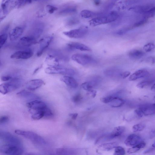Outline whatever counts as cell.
Segmentation results:
<instances>
[{
	"label": "cell",
	"mask_w": 155,
	"mask_h": 155,
	"mask_svg": "<svg viewBox=\"0 0 155 155\" xmlns=\"http://www.w3.org/2000/svg\"><path fill=\"white\" fill-rule=\"evenodd\" d=\"M0 151L8 155H19L22 154L24 148L22 143L17 137L9 132L1 131Z\"/></svg>",
	"instance_id": "6da1fadb"
},
{
	"label": "cell",
	"mask_w": 155,
	"mask_h": 155,
	"mask_svg": "<svg viewBox=\"0 0 155 155\" xmlns=\"http://www.w3.org/2000/svg\"><path fill=\"white\" fill-rule=\"evenodd\" d=\"M119 17L118 13L116 12H111L104 15L99 14L89 21L90 25L95 26L102 24L109 23L115 21Z\"/></svg>",
	"instance_id": "7a4b0ae2"
},
{
	"label": "cell",
	"mask_w": 155,
	"mask_h": 155,
	"mask_svg": "<svg viewBox=\"0 0 155 155\" xmlns=\"http://www.w3.org/2000/svg\"><path fill=\"white\" fill-rule=\"evenodd\" d=\"M21 82L20 78L14 77L8 82L1 84L0 92L2 94H5L15 90L21 86Z\"/></svg>",
	"instance_id": "3957f363"
},
{
	"label": "cell",
	"mask_w": 155,
	"mask_h": 155,
	"mask_svg": "<svg viewBox=\"0 0 155 155\" xmlns=\"http://www.w3.org/2000/svg\"><path fill=\"white\" fill-rule=\"evenodd\" d=\"M15 132L16 134L21 135L38 144H44L46 142L41 136L33 132L20 130H16Z\"/></svg>",
	"instance_id": "277c9868"
},
{
	"label": "cell",
	"mask_w": 155,
	"mask_h": 155,
	"mask_svg": "<svg viewBox=\"0 0 155 155\" xmlns=\"http://www.w3.org/2000/svg\"><path fill=\"white\" fill-rule=\"evenodd\" d=\"M135 114L139 117L155 114V104H150L140 106L134 110Z\"/></svg>",
	"instance_id": "5b68a950"
},
{
	"label": "cell",
	"mask_w": 155,
	"mask_h": 155,
	"mask_svg": "<svg viewBox=\"0 0 155 155\" xmlns=\"http://www.w3.org/2000/svg\"><path fill=\"white\" fill-rule=\"evenodd\" d=\"M46 73L49 74H62L72 76L75 72L71 69L59 66H50L46 68L45 70Z\"/></svg>",
	"instance_id": "8992f818"
},
{
	"label": "cell",
	"mask_w": 155,
	"mask_h": 155,
	"mask_svg": "<svg viewBox=\"0 0 155 155\" xmlns=\"http://www.w3.org/2000/svg\"><path fill=\"white\" fill-rule=\"evenodd\" d=\"M88 28L86 27H82L78 29L72 30L63 32L64 34L72 38H80L84 37L88 32Z\"/></svg>",
	"instance_id": "52a82bcc"
},
{
	"label": "cell",
	"mask_w": 155,
	"mask_h": 155,
	"mask_svg": "<svg viewBox=\"0 0 155 155\" xmlns=\"http://www.w3.org/2000/svg\"><path fill=\"white\" fill-rule=\"evenodd\" d=\"M30 110L32 114L31 118L34 120H39L44 117H51L53 114L51 110L48 107L42 110Z\"/></svg>",
	"instance_id": "ba28073f"
},
{
	"label": "cell",
	"mask_w": 155,
	"mask_h": 155,
	"mask_svg": "<svg viewBox=\"0 0 155 155\" xmlns=\"http://www.w3.org/2000/svg\"><path fill=\"white\" fill-rule=\"evenodd\" d=\"M71 58L73 60L82 65L89 64L92 62L93 60L90 55L82 54H74Z\"/></svg>",
	"instance_id": "9c48e42d"
},
{
	"label": "cell",
	"mask_w": 155,
	"mask_h": 155,
	"mask_svg": "<svg viewBox=\"0 0 155 155\" xmlns=\"http://www.w3.org/2000/svg\"><path fill=\"white\" fill-rule=\"evenodd\" d=\"M53 39L52 36H49L44 38L39 41V46L36 54L37 56L40 57L42 54L49 46Z\"/></svg>",
	"instance_id": "30bf717a"
},
{
	"label": "cell",
	"mask_w": 155,
	"mask_h": 155,
	"mask_svg": "<svg viewBox=\"0 0 155 155\" xmlns=\"http://www.w3.org/2000/svg\"><path fill=\"white\" fill-rule=\"evenodd\" d=\"M18 0H6L1 5V11L4 15H6L17 6Z\"/></svg>",
	"instance_id": "8fae6325"
},
{
	"label": "cell",
	"mask_w": 155,
	"mask_h": 155,
	"mask_svg": "<svg viewBox=\"0 0 155 155\" xmlns=\"http://www.w3.org/2000/svg\"><path fill=\"white\" fill-rule=\"evenodd\" d=\"M33 55L32 51L29 49L16 51L10 56L12 59H26L31 57Z\"/></svg>",
	"instance_id": "7c38bea8"
},
{
	"label": "cell",
	"mask_w": 155,
	"mask_h": 155,
	"mask_svg": "<svg viewBox=\"0 0 155 155\" xmlns=\"http://www.w3.org/2000/svg\"><path fill=\"white\" fill-rule=\"evenodd\" d=\"M36 43V39L29 35L21 38L18 41V45L21 47H28Z\"/></svg>",
	"instance_id": "4fadbf2b"
},
{
	"label": "cell",
	"mask_w": 155,
	"mask_h": 155,
	"mask_svg": "<svg viewBox=\"0 0 155 155\" xmlns=\"http://www.w3.org/2000/svg\"><path fill=\"white\" fill-rule=\"evenodd\" d=\"M142 141L141 137L136 134H132L129 135L124 141L125 145L129 147H133Z\"/></svg>",
	"instance_id": "5bb4252c"
},
{
	"label": "cell",
	"mask_w": 155,
	"mask_h": 155,
	"mask_svg": "<svg viewBox=\"0 0 155 155\" xmlns=\"http://www.w3.org/2000/svg\"><path fill=\"white\" fill-rule=\"evenodd\" d=\"M27 106L31 110H42L48 107L44 102L37 100L28 103Z\"/></svg>",
	"instance_id": "9a60e30c"
},
{
	"label": "cell",
	"mask_w": 155,
	"mask_h": 155,
	"mask_svg": "<svg viewBox=\"0 0 155 155\" xmlns=\"http://www.w3.org/2000/svg\"><path fill=\"white\" fill-rule=\"evenodd\" d=\"M62 58L59 57L58 55L53 54H49L46 56L45 62L49 66H59L60 61Z\"/></svg>",
	"instance_id": "2e32d148"
},
{
	"label": "cell",
	"mask_w": 155,
	"mask_h": 155,
	"mask_svg": "<svg viewBox=\"0 0 155 155\" xmlns=\"http://www.w3.org/2000/svg\"><path fill=\"white\" fill-rule=\"evenodd\" d=\"M45 84L44 82L40 79L31 80L28 82L25 85L26 88L31 91L35 90Z\"/></svg>",
	"instance_id": "e0dca14e"
},
{
	"label": "cell",
	"mask_w": 155,
	"mask_h": 155,
	"mask_svg": "<svg viewBox=\"0 0 155 155\" xmlns=\"http://www.w3.org/2000/svg\"><path fill=\"white\" fill-rule=\"evenodd\" d=\"M67 48L69 50L78 49L81 51H91V49L87 46L77 42H71L68 43L67 44Z\"/></svg>",
	"instance_id": "ac0fdd59"
},
{
	"label": "cell",
	"mask_w": 155,
	"mask_h": 155,
	"mask_svg": "<svg viewBox=\"0 0 155 155\" xmlns=\"http://www.w3.org/2000/svg\"><path fill=\"white\" fill-rule=\"evenodd\" d=\"M60 80L68 86L73 88H76L78 86L76 81L70 76H64L61 78Z\"/></svg>",
	"instance_id": "d6986e66"
},
{
	"label": "cell",
	"mask_w": 155,
	"mask_h": 155,
	"mask_svg": "<svg viewBox=\"0 0 155 155\" xmlns=\"http://www.w3.org/2000/svg\"><path fill=\"white\" fill-rule=\"evenodd\" d=\"M23 28L21 27H17L13 29L9 34V38L11 41L16 40L22 35Z\"/></svg>",
	"instance_id": "ffe728a7"
},
{
	"label": "cell",
	"mask_w": 155,
	"mask_h": 155,
	"mask_svg": "<svg viewBox=\"0 0 155 155\" xmlns=\"http://www.w3.org/2000/svg\"><path fill=\"white\" fill-rule=\"evenodd\" d=\"M149 74L148 71L146 70H139L131 75L129 78V80L130 81H134L138 79L146 77Z\"/></svg>",
	"instance_id": "44dd1931"
},
{
	"label": "cell",
	"mask_w": 155,
	"mask_h": 155,
	"mask_svg": "<svg viewBox=\"0 0 155 155\" xmlns=\"http://www.w3.org/2000/svg\"><path fill=\"white\" fill-rule=\"evenodd\" d=\"M99 80L98 78H95L91 81L84 82L81 84V87L84 90L88 91L97 84Z\"/></svg>",
	"instance_id": "7402d4cb"
},
{
	"label": "cell",
	"mask_w": 155,
	"mask_h": 155,
	"mask_svg": "<svg viewBox=\"0 0 155 155\" xmlns=\"http://www.w3.org/2000/svg\"><path fill=\"white\" fill-rule=\"evenodd\" d=\"M77 8L74 5H69L63 8L59 12L61 15H66L74 14L77 12Z\"/></svg>",
	"instance_id": "603a6c76"
},
{
	"label": "cell",
	"mask_w": 155,
	"mask_h": 155,
	"mask_svg": "<svg viewBox=\"0 0 155 155\" xmlns=\"http://www.w3.org/2000/svg\"><path fill=\"white\" fill-rule=\"evenodd\" d=\"M125 127L123 126H119L115 127L110 135V138L113 139L121 136L125 130Z\"/></svg>",
	"instance_id": "cb8c5ba5"
},
{
	"label": "cell",
	"mask_w": 155,
	"mask_h": 155,
	"mask_svg": "<svg viewBox=\"0 0 155 155\" xmlns=\"http://www.w3.org/2000/svg\"><path fill=\"white\" fill-rule=\"evenodd\" d=\"M125 102V101L122 98L113 96L111 100L109 103L110 106L113 107H118L123 105Z\"/></svg>",
	"instance_id": "d4e9b609"
},
{
	"label": "cell",
	"mask_w": 155,
	"mask_h": 155,
	"mask_svg": "<svg viewBox=\"0 0 155 155\" xmlns=\"http://www.w3.org/2000/svg\"><path fill=\"white\" fill-rule=\"evenodd\" d=\"M17 94L20 97L27 98L38 99L39 98L35 94L25 90L20 91L17 93Z\"/></svg>",
	"instance_id": "484cf974"
},
{
	"label": "cell",
	"mask_w": 155,
	"mask_h": 155,
	"mask_svg": "<svg viewBox=\"0 0 155 155\" xmlns=\"http://www.w3.org/2000/svg\"><path fill=\"white\" fill-rule=\"evenodd\" d=\"M144 54V52L141 50L134 49L130 51L128 54L129 56L133 59H139Z\"/></svg>",
	"instance_id": "4316f807"
},
{
	"label": "cell",
	"mask_w": 155,
	"mask_h": 155,
	"mask_svg": "<svg viewBox=\"0 0 155 155\" xmlns=\"http://www.w3.org/2000/svg\"><path fill=\"white\" fill-rule=\"evenodd\" d=\"M42 26L40 25H37L34 27L30 36H32L36 39L38 38L41 35L43 32Z\"/></svg>",
	"instance_id": "83f0119b"
},
{
	"label": "cell",
	"mask_w": 155,
	"mask_h": 155,
	"mask_svg": "<svg viewBox=\"0 0 155 155\" xmlns=\"http://www.w3.org/2000/svg\"><path fill=\"white\" fill-rule=\"evenodd\" d=\"M80 14L81 16L84 18H89L95 17L96 15L97 16L99 15H98V14L95 12L87 10H84L82 11L81 12Z\"/></svg>",
	"instance_id": "f1b7e54d"
},
{
	"label": "cell",
	"mask_w": 155,
	"mask_h": 155,
	"mask_svg": "<svg viewBox=\"0 0 155 155\" xmlns=\"http://www.w3.org/2000/svg\"><path fill=\"white\" fill-rule=\"evenodd\" d=\"M116 146V143L114 142L102 144L99 147L103 150H108L115 148Z\"/></svg>",
	"instance_id": "f546056e"
},
{
	"label": "cell",
	"mask_w": 155,
	"mask_h": 155,
	"mask_svg": "<svg viewBox=\"0 0 155 155\" xmlns=\"http://www.w3.org/2000/svg\"><path fill=\"white\" fill-rule=\"evenodd\" d=\"M71 150L70 149L67 148H59L57 149L56 153L58 155L70 154Z\"/></svg>",
	"instance_id": "4dcf8cb0"
},
{
	"label": "cell",
	"mask_w": 155,
	"mask_h": 155,
	"mask_svg": "<svg viewBox=\"0 0 155 155\" xmlns=\"http://www.w3.org/2000/svg\"><path fill=\"white\" fill-rule=\"evenodd\" d=\"M145 127V125L143 123L138 124L134 125L132 127V130L134 132L140 131Z\"/></svg>",
	"instance_id": "1f68e13d"
},
{
	"label": "cell",
	"mask_w": 155,
	"mask_h": 155,
	"mask_svg": "<svg viewBox=\"0 0 155 155\" xmlns=\"http://www.w3.org/2000/svg\"><path fill=\"white\" fill-rule=\"evenodd\" d=\"M115 148L114 155H124L125 154V150L123 147L121 146H116Z\"/></svg>",
	"instance_id": "d6a6232c"
},
{
	"label": "cell",
	"mask_w": 155,
	"mask_h": 155,
	"mask_svg": "<svg viewBox=\"0 0 155 155\" xmlns=\"http://www.w3.org/2000/svg\"><path fill=\"white\" fill-rule=\"evenodd\" d=\"M155 48V45L153 43H150L144 45L143 49L146 52H149L153 50Z\"/></svg>",
	"instance_id": "836d02e7"
},
{
	"label": "cell",
	"mask_w": 155,
	"mask_h": 155,
	"mask_svg": "<svg viewBox=\"0 0 155 155\" xmlns=\"http://www.w3.org/2000/svg\"><path fill=\"white\" fill-rule=\"evenodd\" d=\"M7 33H2L0 36V48H1L5 44L8 38Z\"/></svg>",
	"instance_id": "e575fe53"
},
{
	"label": "cell",
	"mask_w": 155,
	"mask_h": 155,
	"mask_svg": "<svg viewBox=\"0 0 155 155\" xmlns=\"http://www.w3.org/2000/svg\"><path fill=\"white\" fill-rule=\"evenodd\" d=\"M151 83L150 81H143L138 83L137 85V87L142 88L144 87L149 85Z\"/></svg>",
	"instance_id": "d590c367"
},
{
	"label": "cell",
	"mask_w": 155,
	"mask_h": 155,
	"mask_svg": "<svg viewBox=\"0 0 155 155\" xmlns=\"http://www.w3.org/2000/svg\"><path fill=\"white\" fill-rule=\"evenodd\" d=\"M79 20L74 18H72L69 19L67 21V25H74L78 23Z\"/></svg>",
	"instance_id": "8d00e7d4"
},
{
	"label": "cell",
	"mask_w": 155,
	"mask_h": 155,
	"mask_svg": "<svg viewBox=\"0 0 155 155\" xmlns=\"http://www.w3.org/2000/svg\"><path fill=\"white\" fill-rule=\"evenodd\" d=\"M46 9L49 13H53L58 9L57 8L51 5H48L46 6Z\"/></svg>",
	"instance_id": "74e56055"
},
{
	"label": "cell",
	"mask_w": 155,
	"mask_h": 155,
	"mask_svg": "<svg viewBox=\"0 0 155 155\" xmlns=\"http://www.w3.org/2000/svg\"><path fill=\"white\" fill-rule=\"evenodd\" d=\"M113 96H109L101 98V101L104 103H109L111 100Z\"/></svg>",
	"instance_id": "f35d334b"
},
{
	"label": "cell",
	"mask_w": 155,
	"mask_h": 155,
	"mask_svg": "<svg viewBox=\"0 0 155 155\" xmlns=\"http://www.w3.org/2000/svg\"><path fill=\"white\" fill-rule=\"evenodd\" d=\"M14 77L10 75H4L1 77V79L3 81H9L11 80Z\"/></svg>",
	"instance_id": "ab89813d"
},
{
	"label": "cell",
	"mask_w": 155,
	"mask_h": 155,
	"mask_svg": "<svg viewBox=\"0 0 155 155\" xmlns=\"http://www.w3.org/2000/svg\"><path fill=\"white\" fill-rule=\"evenodd\" d=\"M140 149L134 147H132L131 148H129L127 150V152L128 153H136L139 151Z\"/></svg>",
	"instance_id": "60d3db41"
},
{
	"label": "cell",
	"mask_w": 155,
	"mask_h": 155,
	"mask_svg": "<svg viewBox=\"0 0 155 155\" xmlns=\"http://www.w3.org/2000/svg\"><path fill=\"white\" fill-rule=\"evenodd\" d=\"M82 99V97L80 94H78L74 96L72 98L73 101L74 102L80 101Z\"/></svg>",
	"instance_id": "b9f144b4"
},
{
	"label": "cell",
	"mask_w": 155,
	"mask_h": 155,
	"mask_svg": "<svg viewBox=\"0 0 155 155\" xmlns=\"http://www.w3.org/2000/svg\"><path fill=\"white\" fill-rule=\"evenodd\" d=\"M146 145V144L145 142L143 141H141L133 147H134L140 149L144 147H145Z\"/></svg>",
	"instance_id": "7bdbcfd3"
},
{
	"label": "cell",
	"mask_w": 155,
	"mask_h": 155,
	"mask_svg": "<svg viewBox=\"0 0 155 155\" xmlns=\"http://www.w3.org/2000/svg\"><path fill=\"white\" fill-rule=\"evenodd\" d=\"M9 119L8 117L6 116H3L1 117L0 118V123L1 124L7 122Z\"/></svg>",
	"instance_id": "ee69618b"
},
{
	"label": "cell",
	"mask_w": 155,
	"mask_h": 155,
	"mask_svg": "<svg viewBox=\"0 0 155 155\" xmlns=\"http://www.w3.org/2000/svg\"><path fill=\"white\" fill-rule=\"evenodd\" d=\"M130 74V72L128 71H124L120 74V76L123 78L128 77Z\"/></svg>",
	"instance_id": "f6af8a7d"
},
{
	"label": "cell",
	"mask_w": 155,
	"mask_h": 155,
	"mask_svg": "<svg viewBox=\"0 0 155 155\" xmlns=\"http://www.w3.org/2000/svg\"><path fill=\"white\" fill-rule=\"evenodd\" d=\"M146 61L148 63L153 64L155 63V57H150L146 59Z\"/></svg>",
	"instance_id": "bcb514c9"
},
{
	"label": "cell",
	"mask_w": 155,
	"mask_h": 155,
	"mask_svg": "<svg viewBox=\"0 0 155 155\" xmlns=\"http://www.w3.org/2000/svg\"><path fill=\"white\" fill-rule=\"evenodd\" d=\"M69 115L71 117L72 119L75 120L78 116V114L77 113L70 114H69Z\"/></svg>",
	"instance_id": "7dc6e473"
},
{
	"label": "cell",
	"mask_w": 155,
	"mask_h": 155,
	"mask_svg": "<svg viewBox=\"0 0 155 155\" xmlns=\"http://www.w3.org/2000/svg\"><path fill=\"white\" fill-rule=\"evenodd\" d=\"M88 91H89L91 95V96L93 97H94L96 95V91L91 89Z\"/></svg>",
	"instance_id": "c3c4849f"
},
{
	"label": "cell",
	"mask_w": 155,
	"mask_h": 155,
	"mask_svg": "<svg viewBox=\"0 0 155 155\" xmlns=\"http://www.w3.org/2000/svg\"><path fill=\"white\" fill-rule=\"evenodd\" d=\"M150 138H152L155 137V130H152L150 132Z\"/></svg>",
	"instance_id": "681fc988"
},
{
	"label": "cell",
	"mask_w": 155,
	"mask_h": 155,
	"mask_svg": "<svg viewBox=\"0 0 155 155\" xmlns=\"http://www.w3.org/2000/svg\"><path fill=\"white\" fill-rule=\"evenodd\" d=\"M153 150V148H149L147 149L146 150H145L143 152V153L146 154L147 153H149L150 152L152 151Z\"/></svg>",
	"instance_id": "f907efd6"
},
{
	"label": "cell",
	"mask_w": 155,
	"mask_h": 155,
	"mask_svg": "<svg viewBox=\"0 0 155 155\" xmlns=\"http://www.w3.org/2000/svg\"><path fill=\"white\" fill-rule=\"evenodd\" d=\"M42 65H40L39 66L37 67L35 69V70L34 71L33 74H35L39 70H40L42 67Z\"/></svg>",
	"instance_id": "816d5d0a"
},
{
	"label": "cell",
	"mask_w": 155,
	"mask_h": 155,
	"mask_svg": "<svg viewBox=\"0 0 155 155\" xmlns=\"http://www.w3.org/2000/svg\"><path fill=\"white\" fill-rule=\"evenodd\" d=\"M151 89L152 91L155 92V84L151 87Z\"/></svg>",
	"instance_id": "f5cc1de1"
},
{
	"label": "cell",
	"mask_w": 155,
	"mask_h": 155,
	"mask_svg": "<svg viewBox=\"0 0 155 155\" xmlns=\"http://www.w3.org/2000/svg\"><path fill=\"white\" fill-rule=\"evenodd\" d=\"M152 146L154 148H155V142L152 145Z\"/></svg>",
	"instance_id": "db71d44e"
},
{
	"label": "cell",
	"mask_w": 155,
	"mask_h": 155,
	"mask_svg": "<svg viewBox=\"0 0 155 155\" xmlns=\"http://www.w3.org/2000/svg\"><path fill=\"white\" fill-rule=\"evenodd\" d=\"M153 101L155 102V96L154 97V98H153Z\"/></svg>",
	"instance_id": "11a10c76"
}]
</instances>
